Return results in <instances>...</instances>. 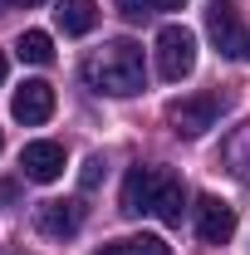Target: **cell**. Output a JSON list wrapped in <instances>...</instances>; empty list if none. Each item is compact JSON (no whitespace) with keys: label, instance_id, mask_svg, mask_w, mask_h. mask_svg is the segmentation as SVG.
Instances as JSON below:
<instances>
[{"label":"cell","instance_id":"cell-3","mask_svg":"<svg viewBox=\"0 0 250 255\" xmlns=\"http://www.w3.org/2000/svg\"><path fill=\"white\" fill-rule=\"evenodd\" d=\"M191 69H196V34L187 25H162V34H157V74L167 84H182Z\"/></svg>","mask_w":250,"mask_h":255},{"label":"cell","instance_id":"cell-14","mask_svg":"<svg viewBox=\"0 0 250 255\" xmlns=\"http://www.w3.org/2000/svg\"><path fill=\"white\" fill-rule=\"evenodd\" d=\"M103 177H108V162H103V157L94 152V157L84 162V172H79V187H84V191H94L98 182H103Z\"/></svg>","mask_w":250,"mask_h":255},{"label":"cell","instance_id":"cell-1","mask_svg":"<svg viewBox=\"0 0 250 255\" xmlns=\"http://www.w3.org/2000/svg\"><path fill=\"white\" fill-rule=\"evenodd\" d=\"M84 79L94 94L108 98H132L147 89V64H142V44L132 39H108L103 49H94L84 59Z\"/></svg>","mask_w":250,"mask_h":255},{"label":"cell","instance_id":"cell-8","mask_svg":"<svg viewBox=\"0 0 250 255\" xmlns=\"http://www.w3.org/2000/svg\"><path fill=\"white\" fill-rule=\"evenodd\" d=\"M182 211H187V187L177 172L157 167V187H152V216L162 226H182Z\"/></svg>","mask_w":250,"mask_h":255},{"label":"cell","instance_id":"cell-16","mask_svg":"<svg viewBox=\"0 0 250 255\" xmlns=\"http://www.w3.org/2000/svg\"><path fill=\"white\" fill-rule=\"evenodd\" d=\"M118 10H123V20H132V25H142V20L152 15V0H118Z\"/></svg>","mask_w":250,"mask_h":255},{"label":"cell","instance_id":"cell-13","mask_svg":"<svg viewBox=\"0 0 250 255\" xmlns=\"http://www.w3.org/2000/svg\"><path fill=\"white\" fill-rule=\"evenodd\" d=\"M15 54H20L25 64H49L54 59V39H49L44 30H25L20 39H15Z\"/></svg>","mask_w":250,"mask_h":255},{"label":"cell","instance_id":"cell-10","mask_svg":"<svg viewBox=\"0 0 250 255\" xmlns=\"http://www.w3.org/2000/svg\"><path fill=\"white\" fill-rule=\"evenodd\" d=\"M152 187H157V167H132L123 182V216H142V211H152Z\"/></svg>","mask_w":250,"mask_h":255},{"label":"cell","instance_id":"cell-7","mask_svg":"<svg viewBox=\"0 0 250 255\" xmlns=\"http://www.w3.org/2000/svg\"><path fill=\"white\" fill-rule=\"evenodd\" d=\"M196 236L206 246H226L236 236V206H226L221 196H201L196 201Z\"/></svg>","mask_w":250,"mask_h":255},{"label":"cell","instance_id":"cell-17","mask_svg":"<svg viewBox=\"0 0 250 255\" xmlns=\"http://www.w3.org/2000/svg\"><path fill=\"white\" fill-rule=\"evenodd\" d=\"M94 255H132V246H127V241H108V246H98Z\"/></svg>","mask_w":250,"mask_h":255},{"label":"cell","instance_id":"cell-15","mask_svg":"<svg viewBox=\"0 0 250 255\" xmlns=\"http://www.w3.org/2000/svg\"><path fill=\"white\" fill-rule=\"evenodd\" d=\"M127 246H132V255H172L162 236H137V241H127Z\"/></svg>","mask_w":250,"mask_h":255},{"label":"cell","instance_id":"cell-20","mask_svg":"<svg viewBox=\"0 0 250 255\" xmlns=\"http://www.w3.org/2000/svg\"><path fill=\"white\" fill-rule=\"evenodd\" d=\"M10 5H44V0H10Z\"/></svg>","mask_w":250,"mask_h":255},{"label":"cell","instance_id":"cell-6","mask_svg":"<svg viewBox=\"0 0 250 255\" xmlns=\"http://www.w3.org/2000/svg\"><path fill=\"white\" fill-rule=\"evenodd\" d=\"M20 172H25V182H39V187L59 182V177H64V147H59V142H49V137L25 142V152H20Z\"/></svg>","mask_w":250,"mask_h":255},{"label":"cell","instance_id":"cell-19","mask_svg":"<svg viewBox=\"0 0 250 255\" xmlns=\"http://www.w3.org/2000/svg\"><path fill=\"white\" fill-rule=\"evenodd\" d=\"M5 74H10V59H5V54H0V84H5Z\"/></svg>","mask_w":250,"mask_h":255},{"label":"cell","instance_id":"cell-2","mask_svg":"<svg viewBox=\"0 0 250 255\" xmlns=\"http://www.w3.org/2000/svg\"><path fill=\"white\" fill-rule=\"evenodd\" d=\"M226 103H231V98L216 94V89H206V94H191V98H177V103L167 108L172 132H177V137H201L206 128H216V118L226 113Z\"/></svg>","mask_w":250,"mask_h":255},{"label":"cell","instance_id":"cell-9","mask_svg":"<svg viewBox=\"0 0 250 255\" xmlns=\"http://www.w3.org/2000/svg\"><path fill=\"white\" fill-rule=\"evenodd\" d=\"M34 226H39L44 236H54V241H69V236H79V226H84V206H79V201H39Z\"/></svg>","mask_w":250,"mask_h":255},{"label":"cell","instance_id":"cell-12","mask_svg":"<svg viewBox=\"0 0 250 255\" xmlns=\"http://www.w3.org/2000/svg\"><path fill=\"white\" fill-rule=\"evenodd\" d=\"M54 20H59L64 34H89L94 20H98V5L94 0H59L54 5Z\"/></svg>","mask_w":250,"mask_h":255},{"label":"cell","instance_id":"cell-21","mask_svg":"<svg viewBox=\"0 0 250 255\" xmlns=\"http://www.w3.org/2000/svg\"><path fill=\"white\" fill-rule=\"evenodd\" d=\"M246 54H250V49H246Z\"/></svg>","mask_w":250,"mask_h":255},{"label":"cell","instance_id":"cell-5","mask_svg":"<svg viewBox=\"0 0 250 255\" xmlns=\"http://www.w3.org/2000/svg\"><path fill=\"white\" fill-rule=\"evenodd\" d=\"M49 113H54V89L44 79H25L15 89V98H10V118L34 128V123H49Z\"/></svg>","mask_w":250,"mask_h":255},{"label":"cell","instance_id":"cell-11","mask_svg":"<svg viewBox=\"0 0 250 255\" xmlns=\"http://www.w3.org/2000/svg\"><path fill=\"white\" fill-rule=\"evenodd\" d=\"M221 162L231 167V177H236V182H246V187H250V123L236 128V132L221 142Z\"/></svg>","mask_w":250,"mask_h":255},{"label":"cell","instance_id":"cell-18","mask_svg":"<svg viewBox=\"0 0 250 255\" xmlns=\"http://www.w3.org/2000/svg\"><path fill=\"white\" fill-rule=\"evenodd\" d=\"M187 0H152V10H182Z\"/></svg>","mask_w":250,"mask_h":255},{"label":"cell","instance_id":"cell-4","mask_svg":"<svg viewBox=\"0 0 250 255\" xmlns=\"http://www.w3.org/2000/svg\"><path fill=\"white\" fill-rule=\"evenodd\" d=\"M206 34H211V44H216L221 59H241L246 54V30H241V10L231 5V0H211L206 5Z\"/></svg>","mask_w":250,"mask_h":255}]
</instances>
